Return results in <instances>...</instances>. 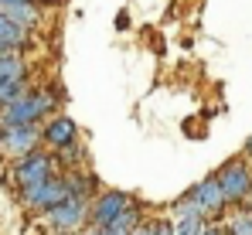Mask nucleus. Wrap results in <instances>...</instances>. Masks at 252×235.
<instances>
[{
  "instance_id": "f257e3e1",
  "label": "nucleus",
  "mask_w": 252,
  "mask_h": 235,
  "mask_svg": "<svg viewBox=\"0 0 252 235\" xmlns=\"http://www.w3.org/2000/svg\"><path fill=\"white\" fill-rule=\"evenodd\" d=\"M51 92H24L21 99L0 109V126H38V119L51 113Z\"/></svg>"
},
{
  "instance_id": "f03ea898",
  "label": "nucleus",
  "mask_w": 252,
  "mask_h": 235,
  "mask_svg": "<svg viewBox=\"0 0 252 235\" xmlns=\"http://www.w3.org/2000/svg\"><path fill=\"white\" fill-rule=\"evenodd\" d=\"M89 204H92V198L85 195H68L62 198L51 211H48V222H51V229L58 235H75L85 229V222H89Z\"/></svg>"
},
{
  "instance_id": "7ed1b4c3",
  "label": "nucleus",
  "mask_w": 252,
  "mask_h": 235,
  "mask_svg": "<svg viewBox=\"0 0 252 235\" xmlns=\"http://www.w3.org/2000/svg\"><path fill=\"white\" fill-rule=\"evenodd\" d=\"M215 181H218V188H221V195H225L228 204H242L246 195L252 191V167L246 160H228L215 174Z\"/></svg>"
},
{
  "instance_id": "20e7f679",
  "label": "nucleus",
  "mask_w": 252,
  "mask_h": 235,
  "mask_svg": "<svg viewBox=\"0 0 252 235\" xmlns=\"http://www.w3.org/2000/svg\"><path fill=\"white\" fill-rule=\"evenodd\" d=\"M14 181H17V188L24 191V188H34V184H41L48 177H55V157L44 154V150H34V154L28 157H17L14 160Z\"/></svg>"
},
{
  "instance_id": "39448f33",
  "label": "nucleus",
  "mask_w": 252,
  "mask_h": 235,
  "mask_svg": "<svg viewBox=\"0 0 252 235\" xmlns=\"http://www.w3.org/2000/svg\"><path fill=\"white\" fill-rule=\"evenodd\" d=\"M129 204H136V201L126 195V191H102V195L89 204V225L92 229H106L109 222H116L123 215Z\"/></svg>"
},
{
  "instance_id": "423d86ee",
  "label": "nucleus",
  "mask_w": 252,
  "mask_h": 235,
  "mask_svg": "<svg viewBox=\"0 0 252 235\" xmlns=\"http://www.w3.org/2000/svg\"><path fill=\"white\" fill-rule=\"evenodd\" d=\"M65 195H68L65 177H62V174H55V177H48V181L34 184V188H24V191H21V201H24L28 208H34V211H51V208H55Z\"/></svg>"
},
{
  "instance_id": "0eeeda50",
  "label": "nucleus",
  "mask_w": 252,
  "mask_h": 235,
  "mask_svg": "<svg viewBox=\"0 0 252 235\" xmlns=\"http://www.w3.org/2000/svg\"><path fill=\"white\" fill-rule=\"evenodd\" d=\"M41 130L38 126H0V150L10 157H28L38 150Z\"/></svg>"
},
{
  "instance_id": "6e6552de",
  "label": "nucleus",
  "mask_w": 252,
  "mask_h": 235,
  "mask_svg": "<svg viewBox=\"0 0 252 235\" xmlns=\"http://www.w3.org/2000/svg\"><path fill=\"white\" fill-rule=\"evenodd\" d=\"M188 198L194 201V208H198V215H201L205 222H208V218H218V215L228 208V201H225V195H221V188H218L215 177L201 181V184H194V188L188 191Z\"/></svg>"
},
{
  "instance_id": "1a4fd4ad",
  "label": "nucleus",
  "mask_w": 252,
  "mask_h": 235,
  "mask_svg": "<svg viewBox=\"0 0 252 235\" xmlns=\"http://www.w3.org/2000/svg\"><path fill=\"white\" fill-rule=\"evenodd\" d=\"M75 136H79V130H75V123L68 116H55L48 119V126L41 130V140L58 154V150H65V147H75Z\"/></svg>"
},
{
  "instance_id": "9d476101",
  "label": "nucleus",
  "mask_w": 252,
  "mask_h": 235,
  "mask_svg": "<svg viewBox=\"0 0 252 235\" xmlns=\"http://www.w3.org/2000/svg\"><path fill=\"white\" fill-rule=\"evenodd\" d=\"M24 34H28V31H21L17 24H10V21L0 14V55H17V51L28 44Z\"/></svg>"
},
{
  "instance_id": "9b49d317",
  "label": "nucleus",
  "mask_w": 252,
  "mask_h": 235,
  "mask_svg": "<svg viewBox=\"0 0 252 235\" xmlns=\"http://www.w3.org/2000/svg\"><path fill=\"white\" fill-rule=\"evenodd\" d=\"M0 14H3L10 24H17L21 31H31V28L38 24V10H34V3H7V7H0Z\"/></svg>"
},
{
  "instance_id": "f8f14e48",
  "label": "nucleus",
  "mask_w": 252,
  "mask_h": 235,
  "mask_svg": "<svg viewBox=\"0 0 252 235\" xmlns=\"http://www.w3.org/2000/svg\"><path fill=\"white\" fill-rule=\"evenodd\" d=\"M140 225H143V211H140L136 204H129V208L123 211V215H120L116 222H109V225H106L102 232H113V235H129V232H136Z\"/></svg>"
},
{
  "instance_id": "ddd939ff",
  "label": "nucleus",
  "mask_w": 252,
  "mask_h": 235,
  "mask_svg": "<svg viewBox=\"0 0 252 235\" xmlns=\"http://www.w3.org/2000/svg\"><path fill=\"white\" fill-rule=\"evenodd\" d=\"M24 72L21 55H0V82H24Z\"/></svg>"
},
{
  "instance_id": "4468645a",
  "label": "nucleus",
  "mask_w": 252,
  "mask_h": 235,
  "mask_svg": "<svg viewBox=\"0 0 252 235\" xmlns=\"http://www.w3.org/2000/svg\"><path fill=\"white\" fill-rule=\"evenodd\" d=\"M225 235H252V211L249 208H239V211L228 218Z\"/></svg>"
},
{
  "instance_id": "2eb2a0df",
  "label": "nucleus",
  "mask_w": 252,
  "mask_h": 235,
  "mask_svg": "<svg viewBox=\"0 0 252 235\" xmlns=\"http://www.w3.org/2000/svg\"><path fill=\"white\" fill-rule=\"evenodd\" d=\"M205 218L201 215H181L177 222H174V235H201L205 232Z\"/></svg>"
},
{
  "instance_id": "dca6fc26",
  "label": "nucleus",
  "mask_w": 252,
  "mask_h": 235,
  "mask_svg": "<svg viewBox=\"0 0 252 235\" xmlns=\"http://www.w3.org/2000/svg\"><path fill=\"white\" fill-rule=\"evenodd\" d=\"M129 235H174V222H167V218H157V222H143L136 232Z\"/></svg>"
},
{
  "instance_id": "f3484780",
  "label": "nucleus",
  "mask_w": 252,
  "mask_h": 235,
  "mask_svg": "<svg viewBox=\"0 0 252 235\" xmlns=\"http://www.w3.org/2000/svg\"><path fill=\"white\" fill-rule=\"evenodd\" d=\"M201 235H225V229H215V225H205V232Z\"/></svg>"
},
{
  "instance_id": "a211bd4d",
  "label": "nucleus",
  "mask_w": 252,
  "mask_h": 235,
  "mask_svg": "<svg viewBox=\"0 0 252 235\" xmlns=\"http://www.w3.org/2000/svg\"><path fill=\"white\" fill-rule=\"evenodd\" d=\"M7 3H34V0H0V7H7Z\"/></svg>"
},
{
  "instance_id": "6ab92c4d",
  "label": "nucleus",
  "mask_w": 252,
  "mask_h": 235,
  "mask_svg": "<svg viewBox=\"0 0 252 235\" xmlns=\"http://www.w3.org/2000/svg\"><path fill=\"white\" fill-rule=\"evenodd\" d=\"M242 208H249V211H252V191L246 195V201H242Z\"/></svg>"
}]
</instances>
